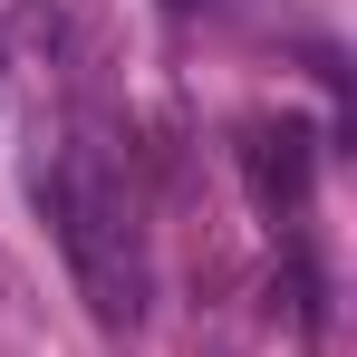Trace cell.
Segmentation results:
<instances>
[{
    "mask_svg": "<svg viewBox=\"0 0 357 357\" xmlns=\"http://www.w3.org/2000/svg\"><path fill=\"white\" fill-rule=\"evenodd\" d=\"M251 183H261V203L280 213V203H299L309 193V126H251Z\"/></svg>",
    "mask_w": 357,
    "mask_h": 357,
    "instance_id": "2",
    "label": "cell"
},
{
    "mask_svg": "<svg viewBox=\"0 0 357 357\" xmlns=\"http://www.w3.org/2000/svg\"><path fill=\"white\" fill-rule=\"evenodd\" d=\"M39 213H49V232H59L87 309L107 328H126L145 309V251H135V213H126V183L107 174V155L97 145H59L39 165Z\"/></svg>",
    "mask_w": 357,
    "mask_h": 357,
    "instance_id": "1",
    "label": "cell"
}]
</instances>
